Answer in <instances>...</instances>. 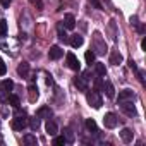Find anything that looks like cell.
<instances>
[{"label": "cell", "mask_w": 146, "mask_h": 146, "mask_svg": "<svg viewBox=\"0 0 146 146\" xmlns=\"http://www.w3.org/2000/svg\"><path fill=\"white\" fill-rule=\"evenodd\" d=\"M53 144L55 146H62V144H67V141H65L64 136H53Z\"/></svg>", "instance_id": "obj_28"}, {"label": "cell", "mask_w": 146, "mask_h": 146, "mask_svg": "<svg viewBox=\"0 0 146 146\" xmlns=\"http://www.w3.org/2000/svg\"><path fill=\"white\" fill-rule=\"evenodd\" d=\"M2 86H4L7 91H12V90H14V81H11V79H4V81H2Z\"/></svg>", "instance_id": "obj_29"}, {"label": "cell", "mask_w": 146, "mask_h": 146, "mask_svg": "<svg viewBox=\"0 0 146 146\" xmlns=\"http://www.w3.org/2000/svg\"><path fill=\"white\" fill-rule=\"evenodd\" d=\"M28 96H29V102H31V103H35V102L38 100V88H36V84H29V88H28Z\"/></svg>", "instance_id": "obj_11"}, {"label": "cell", "mask_w": 146, "mask_h": 146, "mask_svg": "<svg viewBox=\"0 0 146 146\" xmlns=\"http://www.w3.org/2000/svg\"><path fill=\"white\" fill-rule=\"evenodd\" d=\"M127 100H134V91L124 90V91L119 93V102H127Z\"/></svg>", "instance_id": "obj_14"}, {"label": "cell", "mask_w": 146, "mask_h": 146, "mask_svg": "<svg viewBox=\"0 0 146 146\" xmlns=\"http://www.w3.org/2000/svg\"><path fill=\"white\" fill-rule=\"evenodd\" d=\"M137 31H139V33L143 35V33H144V26H137Z\"/></svg>", "instance_id": "obj_38"}, {"label": "cell", "mask_w": 146, "mask_h": 146, "mask_svg": "<svg viewBox=\"0 0 146 146\" xmlns=\"http://www.w3.org/2000/svg\"><path fill=\"white\" fill-rule=\"evenodd\" d=\"M103 124H105V127H107V129H113V127H117L119 119H117V115H115V113L108 112V113H105V117H103Z\"/></svg>", "instance_id": "obj_3"}, {"label": "cell", "mask_w": 146, "mask_h": 146, "mask_svg": "<svg viewBox=\"0 0 146 146\" xmlns=\"http://www.w3.org/2000/svg\"><path fill=\"white\" fill-rule=\"evenodd\" d=\"M136 72H137V78H139V81L144 84V72H143V70H136Z\"/></svg>", "instance_id": "obj_35"}, {"label": "cell", "mask_w": 146, "mask_h": 146, "mask_svg": "<svg viewBox=\"0 0 146 146\" xmlns=\"http://www.w3.org/2000/svg\"><path fill=\"white\" fill-rule=\"evenodd\" d=\"M95 69H96V74H98V76H102V78H103V76L107 74V69H105V64H102V62H98V64L95 65Z\"/></svg>", "instance_id": "obj_26"}, {"label": "cell", "mask_w": 146, "mask_h": 146, "mask_svg": "<svg viewBox=\"0 0 146 146\" xmlns=\"http://www.w3.org/2000/svg\"><path fill=\"white\" fill-rule=\"evenodd\" d=\"M95 57H96V55H95V52H91V50H88V52L84 53V58H86V64H90V65H91V64L95 62Z\"/></svg>", "instance_id": "obj_27"}, {"label": "cell", "mask_w": 146, "mask_h": 146, "mask_svg": "<svg viewBox=\"0 0 146 146\" xmlns=\"http://www.w3.org/2000/svg\"><path fill=\"white\" fill-rule=\"evenodd\" d=\"M67 65H69V69L76 70V72L81 70V64H79V60L74 53H67Z\"/></svg>", "instance_id": "obj_6"}, {"label": "cell", "mask_w": 146, "mask_h": 146, "mask_svg": "<svg viewBox=\"0 0 146 146\" xmlns=\"http://www.w3.org/2000/svg\"><path fill=\"white\" fill-rule=\"evenodd\" d=\"M129 67H131V69H132V70H137V65H136V62H134V60H132V58H131V60H129Z\"/></svg>", "instance_id": "obj_36"}, {"label": "cell", "mask_w": 146, "mask_h": 146, "mask_svg": "<svg viewBox=\"0 0 146 146\" xmlns=\"http://www.w3.org/2000/svg\"><path fill=\"white\" fill-rule=\"evenodd\" d=\"M45 129H46V132H48L50 136H57V132H58V127H57V124H55L52 119H48V120H46Z\"/></svg>", "instance_id": "obj_8"}, {"label": "cell", "mask_w": 146, "mask_h": 146, "mask_svg": "<svg viewBox=\"0 0 146 146\" xmlns=\"http://www.w3.org/2000/svg\"><path fill=\"white\" fill-rule=\"evenodd\" d=\"M64 26H65L67 29H74V28H76V17L72 16V14H65V17H64Z\"/></svg>", "instance_id": "obj_9"}, {"label": "cell", "mask_w": 146, "mask_h": 146, "mask_svg": "<svg viewBox=\"0 0 146 146\" xmlns=\"http://www.w3.org/2000/svg\"><path fill=\"white\" fill-rule=\"evenodd\" d=\"M64 55V50L58 46V45H53V46H50V52H48V57L52 58V60H58L60 57Z\"/></svg>", "instance_id": "obj_7"}, {"label": "cell", "mask_w": 146, "mask_h": 146, "mask_svg": "<svg viewBox=\"0 0 146 146\" xmlns=\"http://www.w3.org/2000/svg\"><path fill=\"white\" fill-rule=\"evenodd\" d=\"M93 41H95V48H96V53L103 55V53L107 52V45L102 41V35H100V33H95V36H93Z\"/></svg>", "instance_id": "obj_5"}, {"label": "cell", "mask_w": 146, "mask_h": 146, "mask_svg": "<svg viewBox=\"0 0 146 146\" xmlns=\"http://www.w3.org/2000/svg\"><path fill=\"white\" fill-rule=\"evenodd\" d=\"M84 125H86V129H88L90 132H98V125H96V122H95L93 119H86Z\"/></svg>", "instance_id": "obj_20"}, {"label": "cell", "mask_w": 146, "mask_h": 146, "mask_svg": "<svg viewBox=\"0 0 146 146\" xmlns=\"http://www.w3.org/2000/svg\"><path fill=\"white\" fill-rule=\"evenodd\" d=\"M88 2L95 7V9H103V5H102V2H100V0H88Z\"/></svg>", "instance_id": "obj_33"}, {"label": "cell", "mask_w": 146, "mask_h": 146, "mask_svg": "<svg viewBox=\"0 0 146 146\" xmlns=\"http://www.w3.org/2000/svg\"><path fill=\"white\" fill-rule=\"evenodd\" d=\"M141 48L146 50V38H143V41H141Z\"/></svg>", "instance_id": "obj_37"}, {"label": "cell", "mask_w": 146, "mask_h": 146, "mask_svg": "<svg viewBox=\"0 0 146 146\" xmlns=\"http://www.w3.org/2000/svg\"><path fill=\"white\" fill-rule=\"evenodd\" d=\"M120 137H122V141L124 143H132V139H134V132L131 131V129H122V132H120Z\"/></svg>", "instance_id": "obj_13"}, {"label": "cell", "mask_w": 146, "mask_h": 146, "mask_svg": "<svg viewBox=\"0 0 146 146\" xmlns=\"http://www.w3.org/2000/svg\"><path fill=\"white\" fill-rule=\"evenodd\" d=\"M74 84L78 86L79 91H84V93L88 91V84H86V81H84L83 78H76V79H74Z\"/></svg>", "instance_id": "obj_19"}, {"label": "cell", "mask_w": 146, "mask_h": 146, "mask_svg": "<svg viewBox=\"0 0 146 146\" xmlns=\"http://www.w3.org/2000/svg\"><path fill=\"white\" fill-rule=\"evenodd\" d=\"M83 45V36L81 35H72V38H70V46L72 48H79Z\"/></svg>", "instance_id": "obj_17"}, {"label": "cell", "mask_w": 146, "mask_h": 146, "mask_svg": "<svg viewBox=\"0 0 146 146\" xmlns=\"http://www.w3.org/2000/svg\"><path fill=\"white\" fill-rule=\"evenodd\" d=\"M103 84H105V81L102 79V76H98V78H95V81H93V86H95V91H103Z\"/></svg>", "instance_id": "obj_22"}, {"label": "cell", "mask_w": 146, "mask_h": 146, "mask_svg": "<svg viewBox=\"0 0 146 146\" xmlns=\"http://www.w3.org/2000/svg\"><path fill=\"white\" fill-rule=\"evenodd\" d=\"M7 100H9V103H11L14 108H19V107H21V100H19V96H17V95H9V98H7Z\"/></svg>", "instance_id": "obj_23"}, {"label": "cell", "mask_w": 146, "mask_h": 146, "mask_svg": "<svg viewBox=\"0 0 146 146\" xmlns=\"http://www.w3.org/2000/svg\"><path fill=\"white\" fill-rule=\"evenodd\" d=\"M0 4H2V7H5V9H9V5L12 4V0H0Z\"/></svg>", "instance_id": "obj_34"}, {"label": "cell", "mask_w": 146, "mask_h": 146, "mask_svg": "<svg viewBox=\"0 0 146 146\" xmlns=\"http://www.w3.org/2000/svg\"><path fill=\"white\" fill-rule=\"evenodd\" d=\"M120 103V108H122V112L125 113V115H129V117H134L137 112H136V107L132 105V100H127V102H119Z\"/></svg>", "instance_id": "obj_2"}, {"label": "cell", "mask_w": 146, "mask_h": 146, "mask_svg": "<svg viewBox=\"0 0 146 146\" xmlns=\"http://www.w3.org/2000/svg\"><path fill=\"white\" fill-rule=\"evenodd\" d=\"M110 64H112V65L122 64V53H120L119 50H112V53H110Z\"/></svg>", "instance_id": "obj_10"}, {"label": "cell", "mask_w": 146, "mask_h": 146, "mask_svg": "<svg viewBox=\"0 0 146 146\" xmlns=\"http://www.w3.org/2000/svg\"><path fill=\"white\" fill-rule=\"evenodd\" d=\"M5 72H7V65H5V62L2 58H0V76H4Z\"/></svg>", "instance_id": "obj_32"}, {"label": "cell", "mask_w": 146, "mask_h": 146, "mask_svg": "<svg viewBox=\"0 0 146 146\" xmlns=\"http://www.w3.org/2000/svg\"><path fill=\"white\" fill-rule=\"evenodd\" d=\"M26 125H28L26 115H16V119L12 120V129H14V131H23Z\"/></svg>", "instance_id": "obj_4"}, {"label": "cell", "mask_w": 146, "mask_h": 146, "mask_svg": "<svg viewBox=\"0 0 146 146\" xmlns=\"http://www.w3.org/2000/svg\"><path fill=\"white\" fill-rule=\"evenodd\" d=\"M36 117H40V119H50V117H52L50 107H40L38 112H36Z\"/></svg>", "instance_id": "obj_12"}, {"label": "cell", "mask_w": 146, "mask_h": 146, "mask_svg": "<svg viewBox=\"0 0 146 146\" xmlns=\"http://www.w3.org/2000/svg\"><path fill=\"white\" fill-rule=\"evenodd\" d=\"M28 124H29L31 131H38L40 125H41V119L40 117H31V119H28Z\"/></svg>", "instance_id": "obj_16"}, {"label": "cell", "mask_w": 146, "mask_h": 146, "mask_svg": "<svg viewBox=\"0 0 146 146\" xmlns=\"http://www.w3.org/2000/svg\"><path fill=\"white\" fill-rule=\"evenodd\" d=\"M17 74L23 76V78H28V74H29V64H28V62H23V64L17 67Z\"/></svg>", "instance_id": "obj_15"}, {"label": "cell", "mask_w": 146, "mask_h": 146, "mask_svg": "<svg viewBox=\"0 0 146 146\" xmlns=\"http://www.w3.org/2000/svg\"><path fill=\"white\" fill-rule=\"evenodd\" d=\"M103 90H105V93H107L108 98H115V90H113V84H112L110 81H107V83L103 84Z\"/></svg>", "instance_id": "obj_18"}, {"label": "cell", "mask_w": 146, "mask_h": 146, "mask_svg": "<svg viewBox=\"0 0 146 146\" xmlns=\"http://www.w3.org/2000/svg\"><path fill=\"white\" fill-rule=\"evenodd\" d=\"M62 136L65 137V141H67V143H74V132H72V129H70V127H65Z\"/></svg>", "instance_id": "obj_21"}, {"label": "cell", "mask_w": 146, "mask_h": 146, "mask_svg": "<svg viewBox=\"0 0 146 146\" xmlns=\"http://www.w3.org/2000/svg\"><path fill=\"white\" fill-rule=\"evenodd\" d=\"M7 35V21L0 19V36H5Z\"/></svg>", "instance_id": "obj_30"}, {"label": "cell", "mask_w": 146, "mask_h": 146, "mask_svg": "<svg viewBox=\"0 0 146 146\" xmlns=\"http://www.w3.org/2000/svg\"><path fill=\"white\" fill-rule=\"evenodd\" d=\"M24 143L29 144V146H36L38 139H36V136H33V134H26V136H24Z\"/></svg>", "instance_id": "obj_25"}, {"label": "cell", "mask_w": 146, "mask_h": 146, "mask_svg": "<svg viewBox=\"0 0 146 146\" xmlns=\"http://www.w3.org/2000/svg\"><path fill=\"white\" fill-rule=\"evenodd\" d=\"M57 33H58V40H60V41H67V40H69V38H67V33H65V29H64L62 24L57 26Z\"/></svg>", "instance_id": "obj_24"}, {"label": "cell", "mask_w": 146, "mask_h": 146, "mask_svg": "<svg viewBox=\"0 0 146 146\" xmlns=\"http://www.w3.org/2000/svg\"><path fill=\"white\" fill-rule=\"evenodd\" d=\"M86 100H88V103H90L93 108H96V110L103 105V100H102V96H100L98 91H86Z\"/></svg>", "instance_id": "obj_1"}, {"label": "cell", "mask_w": 146, "mask_h": 146, "mask_svg": "<svg viewBox=\"0 0 146 146\" xmlns=\"http://www.w3.org/2000/svg\"><path fill=\"white\" fill-rule=\"evenodd\" d=\"M7 98H9V91L4 86H0V102H5Z\"/></svg>", "instance_id": "obj_31"}, {"label": "cell", "mask_w": 146, "mask_h": 146, "mask_svg": "<svg viewBox=\"0 0 146 146\" xmlns=\"http://www.w3.org/2000/svg\"><path fill=\"white\" fill-rule=\"evenodd\" d=\"M0 127H2V122H0Z\"/></svg>", "instance_id": "obj_39"}]
</instances>
